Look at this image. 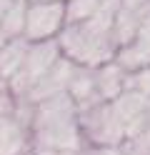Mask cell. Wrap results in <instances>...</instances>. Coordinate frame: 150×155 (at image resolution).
Instances as JSON below:
<instances>
[{"label": "cell", "mask_w": 150, "mask_h": 155, "mask_svg": "<svg viewBox=\"0 0 150 155\" xmlns=\"http://www.w3.org/2000/svg\"><path fill=\"white\" fill-rule=\"evenodd\" d=\"M120 150H123V155H150V125L143 128L140 133L130 135V138H125Z\"/></svg>", "instance_id": "obj_15"}, {"label": "cell", "mask_w": 150, "mask_h": 155, "mask_svg": "<svg viewBox=\"0 0 150 155\" xmlns=\"http://www.w3.org/2000/svg\"><path fill=\"white\" fill-rule=\"evenodd\" d=\"M125 75H128V70L120 68L115 60L98 65L95 68V88H98L100 100H105V103L115 100L125 90Z\"/></svg>", "instance_id": "obj_10"}, {"label": "cell", "mask_w": 150, "mask_h": 155, "mask_svg": "<svg viewBox=\"0 0 150 155\" xmlns=\"http://www.w3.org/2000/svg\"><path fill=\"white\" fill-rule=\"evenodd\" d=\"M28 48H30V40H25L23 35L15 40H8L0 48V80L3 83H10V78L20 70V65L28 55Z\"/></svg>", "instance_id": "obj_11"}, {"label": "cell", "mask_w": 150, "mask_h": 155, "mask_svg": "<svg viewBox=\"0 0 150 155\" xmlns=\"http://www.w3.org/2000/svg\"><path fill=\"white\" fill-rule=\"evenodd\" d=\"M118 8L120 0H103V5L98 8L93 18L75 25H65L55 38L60 53L75 65H88V68H98L103 63L115 60L118 43L113 38V20Z\"/></svg>", "instance_id": "obj_2"}, {"label": "cell", "mask_w": 150, "mask_h": 155, "mask_svg": "<svg viewBox=\"0 0 150 155\" xmlns=\"http://www.w3.org/2000/svg\"><path fill=\"white\" fill-rule=\"evenodd\" d=\"M30 113H33V105L18 100V110L8 118H0V155L30 153Z\"/></svg>", "instance_id": "obj_6"}, {"label": "cell", "mask_w": 150, "mask_h": 155, "mask_svg": "<svg viewBox=\"0 0 150 155\" xmlns=\"http://www.w3.org/2000/svg\"><path fill=\"white\" fill-rule=\"evenodd\" d=\"M75 70V63L68 60L65 55L58 58V63L50 68V70L40 78V80L30 88V93L23 98V103H30L35 105L40 100H48L53 98V95H60V93H68V83H70V75Z\"/></svg>", "instance_id": "obj_7"}, {"label": "cell", "mask_w": 150, "mask_h": 155, "mask_svg": "<svg viewBox=\"0 0 150 155\" xmlns=\"http://www.w3.org/2000/svg\"><path fill=\"white\" fill-rule=\"evenodd\" d=\"M65 28V0H35L28 5L23 38L30 43L53 40Z\"/></svg>", "instance_id": "obj_5"}, {"label": "cell", "mask_w": 150, "mask_h": 155, "mask_svg": "<svg viewBox=\"0 0 150 155\" xmlns=\"http://www.w3.org/2000/svg\"><path fill=\"white\" fill-rule=\"evenodd\" d=\"M18 110V98L13 93L8 90H0V118H8V115H13Z\"/></svg>", "instance_id": "obj_17"}, {"label": "cell", "mask_w": 150, "mask_h": 155, "mask_svg": "<svg viewBox=\"0 0 150 155\" xmlns=\"http://www.w3.org/2000/svg\"><path fill=\"white\" fill-rule=\"evenodd\" d=\"M28 0H13L8 8V13L3 18V23H0V35L5 38V40H15V38L23 35L25 30V15H28Z\"/></svg>", "instance_id": "obj_13"}, {"label": "cell", "mask_w": 150, "mask_h": 155, "mask_svg": "<svg viewBox=\"0 0 150 155\" xmlns=\"http://www.w3.org/2000/svg\"><path fill=\"white\" fill-rule=\"evenodd\" d=\"M148 13H150V10H130V8H123V5L118 8L115 20H113V38H115L118 48L128 45V43L135 38L138 28H140V23H143V18H145Z\"/></svg>", "instance_id": "obj_12"}, {"label": "cell", "mask_w": 150, "mask_h": 155, "mask_svg": "<svg viewBox=\"0 0 150 155\" xmlns=\"http://www.w3.org/2000/svg\"><path fill=\"white\" fill-rule=\"evenodd\" d=\"M68 95L80 108H90L95 103H103L98 95L95 88V68H88V65H75L73 75H70V83H68Z\"/></svg>", "instance_id": "obj_9"}, {"label": "cell", "mask_w": 150, "mask_h": 155, "mask_svg": "<svg viewBox=\"0 0 150 155\" xmlns=\"http://www.w3.org/2000/svg\"><path fill=\"white\" fill-rule=\"evenodd\" d=\"M80 133L88 148H120L128 138L125 123L113 108V103H95L78 110Z\"/></svg>", "instance_id": "obj_3"}, {"label": "cell", "mask_w": 150, "mask_h": 155, "mask_svg": "<svg viewBox=\"0 0 150 155\" xmlns=\"http://www.w3.org/2000/svg\"><path fill=\"white\" fill-rule=\"evenodd\" d=\"M83 155H123L120 148H85Z\"/></svg>", "instance_id": "obj_18"}, {"label": "cell", "mask_w": 150, "mask_h": 155, "mask_svg": "<svg viewBox=\"0 0 150 155\" xmlns=\"http://www.w3.org/2000/svg\"><path fill=\"white\" fill-rule=\"evenodd\" d=\"M103 0H65V25L83 23L98 13Z\"/></svg>", "instance_id": "obj_14"}, {"label": "cell", "mask_w": 150, "mask_h": 155, "mask_svg": "<svg viewBox=\"0 0 150 155\" xmlns=\"http://www.w3.org/2000/svg\"><path fill=\"white\" fill-rule=\"evenodd\" d=\"M10 3H13V0H0V23H3V18H5V13H8Z\"/></svg>", "instance_id": "obj_19"}, {"label": "cell", "mask_w": 150, "mask_h": 155, "mask_svg": "<svg viewBox=\"0 0 150 155\" xmlns=\"http://www.w3.org/2000/svg\"><path fill=\"white\" fill-rule=\"evenodd\" d=\"M28 155H30V153H28Z\"/></svg>", "instance_id": "obj_20"}, {"label": "cell", "mask_w": 150, "mask_h": 155, "mask_svg": "<svg viewBox=\"0 0 150 155\" xmlns=\"http://www.w3.org/2000/svg\"><path fill=\"white\" fill-rule=\"evenodd\" d=\"M125 90H133L150 98V65L140 68V70H130L125 75Z\"/></svg>", "instance_id": "obj_16"}, {"label": "cell", "mask_w": 150, "mask_h": 155, "mask_svg": "<svg viewBox=\"0 0 150 155\" xmlns=\"http://www.w3.org/2000/svg\"><path fill=\"white\" fill-rule=\"evenodd\" d=\"M60 55H63V53H60V45H58L55 38H53V40L30 43L28 55H25L23 65H20V70L10 78V83H8L10 93H13L18 100H23L25 95L30 93V88H33L40 78H43L50 68L58 63Z\"/></svg>", "instance_id": "obj_4"}, {"label": "cell", "mask_w": 150, "mask_h": 155, "mask_svg": "<svg viewBox=\"0 0 150 155\" xmlns=\"http://www.w3.org/2000/svg\"><path fill=\"white\" fill-rule=\"evenodd\" d=\"M115 63L120 68H125L128 73L150 65V13L143 18V23H140L133 40H130L128 45H123V48H118Z\"/></svg>", "instance_id": "obj_8"}, {"label": "cell", "mask_w": 150, "mask_h": 155, "mask_svg": "<svg viewBox=\"0 0 150 155\" xmlns=\"http://www.w3.org/2000/svg\"><path fill=\"white\" fill-rule=\"evenodd\" d=\"M28 130L30 155H83L88 148L78 123V105L68 93L35 103Z\"/></svg>", "instance_id": "obj_1"}]
</instances>
